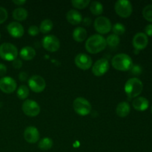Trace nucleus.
I'll return each instance as SVG.
<instances>
[{
    "label": "nucleus",
    "mask_w": 152,
    "mask_h": 152,
    "mask_svg": "<svg viewBox=\"0 0 152 152\" xmlns=\"http://www.w3.org/2000/svg\"><path fill=\"white\" fill-rule=\"evenodd\" d=\"M105 40H106V44L111 48L117 47L120 42V37L114 34L108 36Z\"/></svg>",
    "instance_id": "obj_26"
},
{
    "label": "nucleus",
    "mask_w": 152,
    "mask_h": 152,
    "mask_svg": "<svg viewBox=\"0 0 152 152\" xmlns=\"http://www.w3.org/2000/svg\"><path fill=\"white\" fill-rule=\"evenodd\" d=\"M19 56L24 60H32L36 56V50L34 48L31 46H25L21 49L19 52Z\"/></svg>",
    "instance_id": "obj_19"
},
{
    "label": "nucleus",
    "mask_w": 152,
    "mask_h": 152,
    "mask_svg": "<svg viewBox=\"0 0 152 152\" xmlns=\"http://www.w3.org/2000/svg\"><path fill=\"white\" fill-rule=\"evenodd\" d=\"M28 11L23 7H17L13 12V19L19 22L25 20L28 17Z\"/></svg>",
    "instance_id": "obj_22"
},
{
    "label": "nucleus",
    "mask_w": 152,
    "mask_h": 152,
    "mask_svg": "<svg viewBox=\"0 0 152 152\" xmlns=\"http://www.w3.org/2000/svg\"><path fill=\"white\" fill-rule=\"evenodd\" d=\"M74 63L79 68L86 71L92 66V59L88 54L80 53L76 56L74 59Z\"/></svg>",
    "instance_id": "obj_13"
},
{
    "label": "nucleus",
    "mask_w": 152,
    "mask_h": 152,
    "mask_svg": "<svg viewBox=\"0 0 152 152\" xmlns=\"http://www.w3.org/2000/svg\"><path fill=\"white\" fill-rule=\"evenodd\" d=\"M83 25H86V26H89V25L91 24L92 20L90 17H86L84 18V19H83Z\"/></svg>",
    "instance_id": "obj_38"
},
{
    "label": "nucleus",
    "mask_w": 152,
    "mask_h": 152,
    "mask_svg": "<svg viewBox=\"0 0 152 152\" xmlns=\"http://www.w3.org/2000/svg\"><path fill=\"white\" fill-rule=\"evenodd\" d=\"M17 85L14 79L10 77H3L0 79V90L5 94H11L16 91Z\"/></svg>",
    "instance_id": "obj_12"
},
{
    "label": "nucleus",
    "mask_w": 152,
    "mask_h": 152,
    "mask_svg": "<svg viewBox=\"0 0 152 152\" xmlns=\"http://www.w3.org/2000/svg\"><path fill=\"white\" fill-rule=\"evenodd\" d=\"M19 80L22 82L26 81V80H28V74H27L25 72H23V71H22V72H21L20 74H19Z\"/></svg>",
    "instance_id": "obj_37"
},
{
    "label": "nucleus",
    "mask_w": 152,
    "mask_h": 152,
    "mask_svg": "<svg viewBox=\"0 0 152 152\" xmlns=\"http://www.w3.org/2000/svg\"><path fill=\"white\" fill-rule=\"evenodd\" d=\"M13 2L16 5L22 6L26 3V1H25V0H13Z\"/></svg>",
    "instance_id": "obj_39"
},
{
    "label": "nucleus",
    "mask_w": 152,
    "mask_h": 152,
    "mask_svg": "<svg viewBox=\"0 0 152 152\" xmlns=\"http://www.w3.org/2000/svg\"><path fill=\"white\" fill-rule=\"evenodd\" d=\"M53 26V22L50 19H45L41 22L39 26V31L42 34H47V33L50 32L52 30Z\"/></svg>",
    "instance_id": "obj_25"
},
{
    "label": "nucleus",
    "mask_w": 152,
    "mask_h": 152,
    "mask_svg": "<svg viewBox=\"0 0 152 152\" xmlns=\"http://www.w3.org/2000/svg\"><path fill=\"white\" fill-rule=\"evenodd\" d=\"M73 107L77 114L80 116H86L91 111V105L88 99L83 97H77L74 99Z\"/></svg>",
    "instance_id": "obj_5"
},
{
    "label": "nucleus",
    "mask_w": 152,
    "mask_h": 152,
    "mask_svg": "<svg viewBox=\"0 0 152 152\" xmlns=\"http://www.w3.org/2000/svg\"><path fill=\"white\" fill-rule=\"evenodd\" d=\"M151 113H152V107H151Z\"/></svg>",
    "instance_id": "obj_41"
},
{
    "label": "nucleus",
    "mask_w": 152,
    "mask_h": 152,
    "mask_svg": "<svg viewBox=\"0 0 152 152\" xmlns=\"http://www.w3.org/2000/svg\"><path fill=\"white\" fill-rule=\"evenodd\" d=\"M125 92L130 98H135L139 96L143 89V84L140 79L133 77L127 80L125 84Z\"/></svg>",
    "instance_id": "obj_3"
},
{
    "label": "nucleus",
    "mask_w": 152,
    "mask_h": 152,
    "mask_svg": "<svg viewBox=\"0 0 152 152\" xmlns=\"http://www.w3.org/2000/svg\"><path fill=\"white\" fill-rule=\"evenodd\" d=\"M39 32V28L36 26V25H31L28 28V34L32 36V37H35V36L38 35Z\"/></svg>",
    "instance_id": "obj_33"
},
{
    "label": "nucleus",
    "mask_w": 152,
    "mask_h": 152,
    "mask_svg": "<svg viewBox=\"0 0 152 152\" xmlns=\"http://www.w3.org/2000/svg\"><path fill=\"white\" fill-rule=\"evenodd\" d=\"M43 48L49 52H56L60 47L59 39L54 35L46 36L43 38L42 42Z\"/></svg>",
    "instance_id": "obj_11"
},
{
    "label": "nucleus",
    "mask_w": 152,
    "mask_h": 152,
    "mask_svg": "<svg viewBox=\"0 0 152 152\" xmlns=\"http://www.w3.org/2000/svg\"><path fill=\"white\" fill-rule=\"evenodd\" d=\"M94 27L97 33L100 34H105L111 31V22L109 19L105 16H99L94 22Z\"/></svg>",
    "instance_id": "obj_8"
},
{
    "label": "nucleus",
    "mask_w": 152,
    "mask_h": 152,
    "mask_svg": "<svg viewBox=\"0 0 152 152\" xmlns=\"http://www.w3.org/2000/svg\"><path fill=\"white\" fill-rule=\"evenodd\" d=\"M106 40L99 34H94L86 42V49L88 53L96 54L102 51L106 48Z\"/></svg>",
    "instance_id": "obj_1"
},
{
    "label": "nucleus",
    "mask_w": 152,
    "mask_h": 152,
    "mask_svg": "<svg viewBox=\"0 0 152 152\" xmlns=\"http://www.w3.org/2000/svg\"><path fill=\"white\" fill-rule=\"evenodd\" d=\"M131 73H132L133 75L135 76H138L140 74H141L142 73V67L140 66V65H133L132 68H131Z\"/></svg>",
    "instance_id": "obj_32"
},
{
    "label": "nucleus",
    "mask_w": 152,
    "mask_h": 152,
    "mask_svg": "<svg viewBox=\"0 0 152 152\" xmlns=\"http://www.w3.org/2000/svg\"><path fill=\"white\" fill-rule=\"evenodd\" d=\"M7 30L8 34L13 38H21L24 35V28L19 22H12L7 25Z\"/></svg>",
    "instance_id": "obj_16"
},
{
    "label": "nucleus",
    "mask_w": 152,
    "mask_h": 152,
    "mask_svg": "<svg viewBox=\"0 0 152 152\" xmlns=\"http://www.w3.org/2000/svg\"><path fill=\"white\" fill-rule=\"evenodd\" d=\"M16 95L20 99H25L29 95V88L26 86H21L16 91Z\"/></svg>",
    "instance_id": "obj_27"
},
{
    "label": "nucleus",
    "mask_w": 152,
    "mask_h": 152,
    "mask_svg": "<svg viewBox=\"0 0 152 152\" xmlns=\"http://www.w3.org/2000/svg\"><path fill=\"white\" fill-rule=\"evenodd\" d=\"M131 111V107L129 102H121L117 105L116 108V114L120 117H126Z\"/></svg>",
    "instance_id": "obj_20"
},
{
    "label": "nucleus",
    "mask_w": 152,
    "mask_h": 152,
    "mask_svg": "<svg viewBox=\"0 0 152 152\" xmlns=\"http://www.w3.org/2000/svg\"><path fill=\"white\" fill-rule=\"evenodd\" d=\"M145 34L147 37H152V24L146 25L145 28Z\"/></svg>",
    "instance_id": "obj_35"
},
{
    "label": "nucleus",
    "mask_w": 152,
    "mask_h": 152,
    "mask_svg": "<svg viewBox=\"0 0 152 152\" xmlns=\"http://www.w3.org/2000/svg\"><path fill=\"white\" fill-rule=\"evenodd\" d=\"M90 10L92 14L95 15V16H99V15L102 14L103 12V5L99 1H94L91 3Z\"/></svg>",
    "instance_id": "obj_23"
},
{
    "label": "nucleus",
    "mask_w": 152,
    "mask_h": 152,
    "mask_svg": "<svg viewBox=\"0 0 152 152\" xmlns=\"http://www.w3.org/2000/svg\"><path fill=\"white\" fill-rule=\"evenodd\" d=\"M7 73V67L4 64L0 63V77H4Z\"/></svg>",
    "instance_id": "obj_36"
},
{
    "label": "nucleus",
    "mask_w": 152,
    "mask_h": 152,
    "mask_svg": "<svg viewBox=\"0 0 152 152\" xmlns=\"http://www.w3.org/2000/svg\"><path fill=\"white\" fill-rule=\"evenodd\" d=\"M142 16L148 22H152V4H148L142 10Z\"/></svg>",
    "instance_id": "obj_30"
},
{
    "label": "nucleus",
    "mask_w": 152,
    "mask_h": 152,
    "mask_svg": "<svg viewBox=\"0 0 152 152\" xmlns=\"http://www.w3.org/2000/svg\"><path fill=\"white\" fill-rule=\"evenodd\" d=\"M28 86L32 91L40 93L45 90L46 87L45 80L39 75H34L28 80Z\"/></svg>",
    "instance_id": "obj_9"
},
{
    "label": "nucleus",
    "mask_w": 152,
    "mask_h": 152,
    "mask_svg": "<svg viewBox=\"0 0 152 152\" xmlns=\"http://www.w3.org/2000/svg\"><path fill=\"white\" fill-rule=\"evenodd\" d=\"M12 65H13V67L14 68H16V69H19V68H22V62L21 59H17L16 58L15 60L13 61V63H12Z\"/></svg>",
    "instance_id": "obj_34"
},
{
    "label": "nucleus",
    "mask_w": 152,
    "mask_h": 152,
    "mask_svg": "<svg viewBox=\"0 0 152 152\" xmlns=\"http://www.w3.org/2000/svg\"><path fill=\"white\" fill-rule=\"evenodd\" d=\"M0 39H1V33H0Z\"/></svg>",
    "instance_id": "obj_40"
},
{
    "label": "nucleus",
    "mask_w": 152,
    "mask_h": 152,
    "mask_svg": "<svg viewBox=\"0 0 152 152\" xmlns=\"http://www.w3.org/2000/svg\"><path fill=\"white\" fill-rule=\"evenodd\" d=\"M73 7L77 9H84L89 5V0H72L71 1Z\"/></svg>",
    "instance_id": "obj_28"
},
{
    "label": "nucleus",
    "mask_w": 152,
    "mask_h": 152,
    "mask_svg": "<svg viewBox=\"0 0 152 152\" xmlns=\"http://www.w3.org/2000/svg\"><path fill=\"white\" fill-rule=\"evenodd\" d=\"M17 48L11 43L4 42L0 45V57L5 61H12L17 58Z\"/></svg>",
    "instance_id": "obj_4"
},
{
    "label": "nucleus",
    "mask_w": 152,
    "mask_h": 152,
    "mask_svg": "<svg viewBox=\"0 0 152 152\" xmlns=\"http://www.w3.org/2000/svg\"><path fill=\"white\" fill-rule=\"evenodd\" d=\"M112 31L114 32V34L117 36L123 35L125 32H126V27L123 25L122 23L117 22V23L114 24L112 27Z\"/></svg>",
    "instance_id": "obj_29"
},
{
    "label": "nucleus",
    "mask_w": 152,
    "mask_h": 152,
    "mask_svg": "<svg viewBox=\"0 0 152 152\" xmlns=\"http://www.w3.org/2000/svg\"><path fill=\"white\" fill-rule=\"evenodd\" d=\"M109 62L105 58L98 59L94 65H92V73L96 77H101L106 74L109 70Z\"/></svg>",
    "instance_id": "obj_10"
},
{
    "label": "nucleus",
    "mask_w": 152,
    "mask_h": 152,
    "mask_svg": "<svg viewBox=\"0 0 152 152\" xmlns=\"http://www.w3.org/2000/svg\"><path fill=\"white\" fill-rule=\"evenodd\" d=\"M111 65L113 68L120 71H127L133 66V61L129 55L126 53H119L112 58Z\"/></svg>",
    "instance_id": "obj_2"
},
{
    "label": "nucleus",
    "mask_w": 152,
    "mask_h": 152,
    "mask_svg": "<svg viewBox=\"0 0 152 152\" xmlns=\"http://www.w3.org/2000/svg\"><path fill=\"white\" fill-rule=\"evenodd\" d=\"M8 13L4 7H0V24H2L7 20Z\"/></svg>",
    "instance_id": "obj_31"
},
{
    "label": "nucleus",
    "mask_w": 152,
    "mask_h": 152,
    "mask_svg": "<svg viewBox=\"0 0 152 152\" xmlns=\"http://www.w3.org/2000/svg\"><path fill=\"white\" fill-rule=\"evenodd\" d=\"M148 43V38L144 33H137L135 34L132 40L134 48L137 50H141L147 47Z\"/></svg>",
    "instance_id": "obj_14"
},
{
    "label": "nucleus",
    "mask_w": 152,
    "mask_h": 152,
    "mask_svg": "<svg viewBox=\"0 0 152 152\" xmlns=\"http://www.w3.org/2000/svg\"><path fill=\"white\" fill-rule=\"evenodd\" d=\"M66 19L70 24L73 25H79L83 21L81 13L77 10H70L66 14Z\"/></svg>",
    "instance_id": "obj_17"
},
{
    "label": "nucleus",
    "mask_w": 152,
    "mask_h": 152,
    "mask_svg": "<svg viewBox=\"0 0 152 152\" xmlns=\"http://www.w3.org/2000/svg\"><path fill=\"white\" fill-rule=\"evenodd\" d=\"M132 105L137 111H144L148 109L149 102L146 98L143 97V96H138L134 99L132 102Z\"/></svg>",
    "instance_id": "obj_18"
},
{
    "label": "nucleus",
    "mask_w": 152,
    "mask_h": 152,
    "mask_svg": "<svg viewBox=\"0 0 152 152\" xmlns=\"http://www.w3.org/2000/svg\"><path fill=\"white\" fill-rule=\"evenodd\" d=\"M87 37V31L83 27H77L73 32V38L77 42H83Z\"/></svg>",
    "instance_id": "obj_21"
},
{
    "label": "nucleus",
    "mask_w": 152,
    "mask_h": 152,
    "mask_svg": "<svg viewBox=\"0 0 152 152\" xmlns=\"http://www.w3.org/2000/svg\"><path fill=\"white\" fill-rule=\"evenodd\" d=\"M114 9L116 13L122 18L129 17L133 11L132 3L127 0H119L116 1Z\"/></svg>",
    "instance_id": "obj_6"
},
{
    "label": "nucleus",
    "mask_w": 152,
    "mask_h": 152,
    "mask_svg": "<svg viewBox=\"0 0 152 152\" xmlns=\"http://www.w3.org/2000/svg\"><path fill=\"white\" fill-rule=\"evenodd\" d=\"M22 110L25 115L28 117H37L40 113V106L36 101L32 99H26L22 105Z\"/></svg>",
    "instance_id": "obj_7"
},
{
    "label": "nucleus",
    "mask_w": 152,
    "mask_h": 152,
    "mask_svg": "<svg viewBox=\"0 0 152 152\" xmlns=\"http://www.w3.org/2000/svg\"><path fill=\"white\" fill-rule=\"evenodd\" d=\"M53 146V140L49 137H45L40 140L38 143V147L42 151H47L50 149Z\"/></svg>",
    "instance_id": "obj_24"
},
{
    "label": "nucleus",
    "mask_w": 152,
    "mask_h": 152,
    "mask_svg": "<svg viewBox=\"0 0 152 152\" xmlns=\"http://www.w3.org/2000/svg\"><path fill=\"white\" fill-rule=\"evenodd\" d=\"M39 132L34 126H28L24 131V138L28 143L34 144L39 140Z\"/></svg>",
    "instance_id": "obj_15"
}]
</instances>
